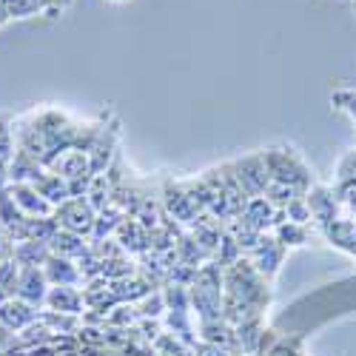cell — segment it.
<instances>
[{
	"mask_svg": "<svg viewBox=\"0 0 356 356\" xmlns=\"http://www.w3.org/2000/svg\"><path fill=\"white\" fill-rule=\"evenodd\" d=\"M262 160H265V168H268V174H271V180L285 183L296 191L308 188V171H305L302 160L296 157L291 148H268V152H262Z\"/></svg>",
	"mask_w": 356,
	"mask_h": 356,
	"instance_id": "obj_1",
	"label": "cell"
},
{
	"mask_svg": "<svg viewBox=\"0 0 356 356\" xmlns=\"http://www.w3.org/2000/svg\"><path fill=\"white\" fill-rule=\"evenodd\" d=\"M54 222H57V228L86 236V234L95 231L97 209L86 197H72V200H66L63 205H57L54 209Z\"/></svg>",
	"mask_w": 356,
	"mask_h": 356,
	"instance_id": "obj_2",
	"label": "cell"
},
{
	"mask_svg": "<svg viewBox=\"0 0 356 356\" xmlns=\"http://www.w3.org/2000/svg\"><path fill=\"white\" fill-rule=\"evenodd\" d=\"M234 174H236V180H240V188L245 191V197L265 194V188H268V183H271V174H268V168H265L262 154H251L240 163H234Z\"/></svg>",
	"mask_w": 356,
	"mask_h": 356,
	"instance_id": "obj_3",
	"label": "cell"
},
{
	"mask_svg": "<svg viewBox=\"0 0 356 356\" xmlns=\"http://www.w3.org/2000/svg\"><path fill=\"white\" fill-rule=\"evenodd\" d=\"M46 168H51L54 174L66 177L69 183L86 180V177H95V171H92V157H88V152H83V148H66V152L57 154Z\"/></svg>",
	"mask_w": 356,
	"mask_h": 356,
	"instance_id": "obj_4",
	"label": "cell"
},
{
	"mask_svg": "<svg viewBox=\"0 0 356 356\" xmlns=\"http://www.w3.org/2000/svg\"><path fill=\"white\" fill-rule=\"evenodd\" d=\"M49 280H46V271L43 265H29V268H20V280H17V300L29 302V305H46V293H49Z\"/></svg>",
	"mask_w": 356,
	"mask_h": 356,
	"instance_id": "obj_5",
	"label": "cell"
},
{
	"mask_svg": "<svg viewBox=\"0 0 356 356\" xmlns=\"http://www.w3.org/2000/svg\"><path fill=\"white\" fill-rule=\"evenodd\" d=\"M6 191H9V197L15 200V205L26 217H35V220L54 217V205L46 197H40L35 186H29V183H9Z\"/></svg>",
	"mask_w": 356,
	"mask_h": 356,
	"instance_id": "obj_6",
	"label": "cell"
},
{
	"mask_svg": "<svg viewBox=\"0 0 356 356\" xmlns=\"http://www.w3.org/2000/svg\"><path fill=\"white\" fill-rule=\"evenodd\" d=\"M38 319H40V308L17 300V296H12V300H6L3 305H0V325H3L6 331H12V334L26 331L29 325H35Z\"/></svg>",
	"mask_w": 356,
	"mask_h": 356,
	"instance_id": "obj_7",
	"label": "cell"
},
{
	"mask_svg": "<svg viewBox=\"0 0 356 356\" xmlns=\"http://www.w3.org/2000/svg\"><path fill=\"white\" fill-rule=\"evenodd\" d=\"M29 186H35L38 194L46 197V200L54 205V209H57V205H63L66 200H72V186H69V180H66V177H60V174H54L51 168H43L38 180L29 183Z\"/></svg>",
	"mask_w": 356,
	"mask_h": 356,
	"instance_id": "obj_8",
	"label": "cell"
},
{
	"mask_svg": "<svg viewBox=\"0 0 356 356\" xmlns=\"http://www.w3.org/2000/svg\"><path fill=\"white\" fill-rule=\"evenodd\" d=\"M46 308L54 311V314L74 316L83 308V293L74 285H51L49 293H46Z\"/></svg>",
	"mask_w": 356,
	"mask_h": 356,
	"instance_id": "obj_9",
	"label": "cell"
},
{
	"mask_svg": "<svg viewBox=\"0 0 356 356\" xmlns=\"http://www.w3.org/2000/svg\"><path fill=\"white\" fill-rule=\"evenodd\" d=\"M254 262H257V271L259 274H274L282 262V243L277 236H259V243L251 251Z\"/></svg>",
	"mask_w": 356,
	"mask_h": 356,
	"instance_id": "obj_10",
	"label": "cell"
},
{
	"mask_svg": "<svg viewBox=\"0 0 356 356\" xmlns=\"http://www.w3.org/2000/svg\"><path fill=\"white\" fill-rule=\"evenodd\" d=\"M43 271H46V280L49 285H74L80 280V268L74 265V259H66V257H57L51 254L43 265Z\"/></svg>",
	"mask_w": 356,
	"mask_h": 356,
	"instance_id": "obj_11",
	"label": "cell"
},
{
	"mask_svg": "<svg viewBox=\"0 0 356 356\" xmlns=\"http://www.w3.org/2000/svg\"><path fill=\"white\" fill-rule=\"evenodd\" d=\"M49 248H51V254L66 257V259H77V257H86L88 254V245L83 243V236L80 234H72V231H63V228L54 231V236L49 240Z\"/></svg>",
	"mask_w": 356,
	"mask_h": 356,
	"instance_id": "obj_12",
	"label": "cell"
},
{
	"mask_svg": "<svg viewBox=\"0 0 356 356\" xmlns=\"http://www.w3.org/2000/svg\"><path fill=\"white\" fill-rule=\"evenodd\" d=\"M17 152V140H15V129L9 123V117L6 114H0V163H12Z\"/></svg>",
	"mask_w": 356,
	"mask_h": 356,
	"instance_id": "obj_13",
	"label": "cell"
},
{
	"mask_svg": "<svg viewBox=\"0 0 356 356\" xmlns=\"http://www.w3.org/2000/svg\"><path fill=\"white\" fill-rule=\"evenodd\" d=\"M17 280H20V265L15 257L0 259V288L9 291L12 296L17 293Z\"/></svg>",
	"mask_w": 356,
	"mask_h": 356,
	"instance_id": "obj_14",
	"label": "cell"
},
{
	"mask_svg": "<svg viewBox=\"0 0 356 356\" xmlns=\"http://www.w3.org/2000/svg\"><path fill=\"white\" fill-rule=\"evenodd\" d=\"M0 3H3L9 17H32V15L43 12L38 0H0Z\"/></svg>",
	"mask_w": 356,
	"mask_h": 356,
	"instance_id": "obj_15",
	"label": "cell"
},
{
	"mask_svg": "<svg viewBox=\"0 0 356 356\" xmlns=\"http://www.w3.org/2000/svg\"><path fill=\"white\" fill-rule=\"evenodd\" d=\"M277 240L282 243V248H288V245H302V243H305V231H302L300 222H282V225L277 228Z\"/></svg>",
	"mask_w": 356,
	"mask_h": 356,
	"instance_id": "obj_16",
	"label": "cell"
},
{
	"mask_svg": "<svg viewBox=\"0 0 356 356\" xmlns=\"http://www.w3.org/2000/svg\"><path fill=\"white\" fill-rule=\"evenodd\" d=\"M339 180L342 183H356V154H348L339 165Z\"/></svg>",
	"mask_w": 356,
	"mask_h": 356,
	"instance_id": "obj_17",
	"label": "cell"
},
{
	"mask_svg": "<svg viewBox=\"0 0 356 356\" xmlns=\"http://www.w3.org/2000/svg\"><path fill=\"white\" fill-rule=\"evenodd\" d=\"M69 3V0H40V6H43V12H60L63 6Z\"/></svg>",
	"mask_w": 356,
	"mask_h": 356,
	"instance_id": "obj_18",
	"label": "cell"
},
{
	"mask_svg": "<svg viewBox=\"0 0 356 356\" xmlns=\"http://www.w3.org/2000/svg\"><path fill=\"white\" fill-rule=\"evenodd\" d=\"M6 186H9V165L0 163V191H3Z\"/></svg>",
	"mask_w": 356,
	"mask_h": 356,
	"instance_id": "obj_19",
	"label": "cell"
},
{
	"mask_svg": "<svg viewBox=\"0 0 356 356\" xmlns=\"http://www.w3.org/2000/svg\"><path fill=\"white\" fill-rule=\"evenodd\" d=\"M103 143H106V157H111V140H106V131H103ZM100 148H103V145H92V148H88V154L100 152Z\"/></svg>",
	"mask_w": 356,
	"mask_h": 356,
	"instance_id": "obj_20",
	"label": "cell"
},
{
	"mask_svg": "<svg viewBox=\"0 0 356 356\" xmlns=\"http://www.w3.org/2000/svg\"><path fill=\"white\" fill-rule=\"evenodd\" d=\"M9 20H12V17L6 15V9H3V3H0V29H3V26H6Z\"/></svg>",
	"mask_w": 356,
	"mask_h": 356,
	"instance_id": "obj_21",
	"label": "cell"
},
{
	"mask_svg": "<svg viewBox=\"0 0 356 356\" xmlns=\"http://www.w3.org/2000/svg\"><path fill=\"white\" fill-rule=\"evenodd\" d=\"M6 300H12V293H9V291H3V288H0V305H3Z\"/></svg>",
	"mask_w": 356,
	"mask_h": 356,
	"instance_id": "obj_22",
	"label": "cell"
},
{
	"mask_svg": "<svg viewBox=\"0 0 356 356\" xmlns=\"http://www.w3.org/2000/svg\"><path fill=\"white\" fill-rule=\"evenodd\" d=\"M114 3H126V0H114Z\"/></svg>",
	"mask_w": 356,
	"mask_h": 356,
	"instance_id": "obj_23",
	"label": "cell"
},
{
	"mask_svg": "<svg viewBox=\"0 0 356 356\" xmlns=\"http://www.w3.org/2000/svg\"><path fill=\"white\" fill-rule=\"evenodd\" d=\"M353 9H356V0H353Z\"/></svg>",
	"mask_w": 356,
	"mask_h": 356,
	"instance_id": "obj_24",
	"label": "cell"
}]
</instances>
